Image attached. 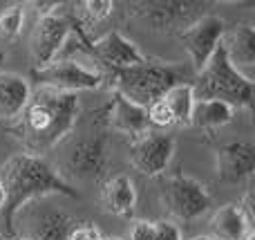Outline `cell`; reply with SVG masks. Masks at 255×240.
<instances>
[{
	"instance_id": "cell-1",
	"label": "cell",
	"mask_w": 255,
	"mask_h": 240,
	"mask_svg": "<svg viewBox=\"0 0 255 240\" xmlns=\"http://www.w3.org/2000/svg\"><path fill=\"white\" fill-rule=\"evenodd\" d=\"M81 117L79 94L58 92L38 85L31 90V99L18 119V137L27 155L43 157L76 128Z\"/></svg>"
},
{
	"instance_id": "cell-2",
	"label": "cell",
	"mask_w": 255,
	"mask_h": 240,
	"mask_svg": "<svg viewBox=\"0 0 255 240\" xmlns=\"http://www.w3.org/2000/svg\"><path fill=\"white\" fill-rule=\"evenodd\" d=\"M0 184L7 198L0 216L4 223V234L9 238L16 236V216L27 202L45 196L79 198V191L45 157L27 153H18L0 166Z\"/></svg>"
},
{
	"instance_id": "cell-3",
	"label": "cell",
	"mask_w": 255,
	"mask_h": 240,
	"mask_svg": "<svg viewBox=\"0 0 255 240\" xmlns=\"http://www.w3.org/2000/svg\"><path fill=\"white\" fill-rule=\"evenodd\" d=\"M193 70L184 63L145 56L139 65L112 72V90L124 94L128 101L148 108L150 103L163 99L168 90L181 83H193Z\"/></svg>"
},
{
	"instance_id": "cell-4",
	"label": "cell",
	"mask_w": 255,
	"mask_h": 240,
	"mask_svg": "<svg viewBox=\"0 0 255 240\" xmlns=\"http://www.w3.org/2000/svg\"><path fill=\"white\" fill-rule=\"evenodd\" d=\"M190 85L195 99H217L233 106L235 110H251L253 106V79H247L231 65L224 43L217 45L213 56L208 58L204 70L195 74Z\"/></svg>"
},
{
	"instance_id": "cell-5",
	"label": "cell",
	"mask_w": 255,
	"mask_h": 240,
	"mask_svg": "<svg viewBox=\"0 0 255 240\" xmlns=\"http://www.w3.org/2000/svg\"><path fill=\"white\" fill-rule=\"evenodd\" d=\"M63 7L65 4H61L49 16L38 18V22H36L34 38H31V65H34V70H43L49 63L56 61L72 36L79 38V45L88 40V36L83 34L79 25V18L74 20V16L70 11H63Z\"/></svg>"
},
{
	"instance_id": "cell-6",
	"label": "cell",
	"mask_w": 255,
	"mask_h": 240,
	"mask_svg": "<svg viewBox=\"0 0 255 240\" xmlns=\"http://www.w3.org/2000/svg\"><path fill=\"white\" fill-rule=\"evenodd\" d=\"M204 7L197 0H141L128 4V11L152 31L179 34L204 16Z\"/></svg>"
},
{
	"instance_id": "cell-7",
	"label": "cell",
	"mask_w": 255,
	"mask_h": 240,
	"mask_svg": "<svg viewBox=\"0 0 255 240\" xmlns=\"http://www.w3.org/2000/svg\"><path fill=\"white\" fill-rule=\"evenodd\" d=\"M161 205L170 216L188 223L211 207V193L199 180L188 175H170L161 184Z\"/></svg>"
},
{
	"instance_id": "cell-8",
	"label": "cell",
	"mask_w": 255,
	"mask_h": 240,
	"mask_svg": "<svg viewBox=\"0 0 255 240\" xmlns=\"http://www.w3.org/2000/svg\"><path fill=\"white\" fill-rule=\"evenodd\" d=\"M34 79L43 88H52L58 92H90V90H99L106 81L103 72L94 70V67L79 63L74 58H56L43 70H34Z\"/></svg>"
},
{
	"instance_id": "cell-9",
	"label": "cell",
	"mask_w": 255,
	"mask_h": 240,
	"mask_svg": "<svg viewBox=\"0 0 255 240\" xmlns=\"http://www.w3.org/2000/svg\"><path fill=\"white\" fill-rule=\"evenodd\" d=\"M226 34V22L224 18L213 16V13H204L202 18L188 25L184 31H179V40L184 43V49L188 52L190 58V70L193 74L204 70V65L208 63V58L213 56V52L217 49V45L222 43Z\"/></svg>"
},
{
	"instance_id": "cell-10",
	"label": "cell",
	"mask_w": 255,
	"mask_h": 240,
	"mask_svg": "<svg viewBox=\"0 0 255 240\" xmlns=\"http://www.w3.org/2000/svg\"><path fill=\"white\" fill-rule=\"evenodd\" d=\"M108 144H110V137H108V128L101 126L94 135L76 142L74 146L67 153V171L72 175H76L79 180H101L108 171V164H110V153H108Z\"/></svg>"
},
{
	"instance_id": "cell-11",
	"label": "cell",
	"mask_w": 255,
	"mask_h": 240,
	"mask_svg": "<svg viewBox=\"0 0 255 240\" xmlns=\"http://www.w3.org/2000/svg\"><path fill=\"white\" fill-rule=\"evenodd\" d=\"M175 137L159 130H148L145 135L132 139L130 162L141 175L157 178L163 175L175 155Z\"/></svg>"
},
{
	"instance_id": "cell-12",
	"label": "cell",
	"mask_w": 255,
	"mask_h": 240,
	"mask_svg": "<svg viewBox=\"0 0 255 240\" xmlns=\"http://www.w3.org/2000/svg\"><path fill=\"white\" fill-rule=\"evenodd\" d=\"M81 47H85L97 61H101L112 72L139 65L145 58V54L136 47V43L126 38L121 31H110L97 40H85V43H81Z\"/></svg>"
},
{
	"instance_id": "cell-13",
	"label": "cell",
	"mask_w": 255,
	"mask_h": 240,
	"mask_svg": "<svg viewBox=\"0 0 255 240\" xmlns=\"http://www.w3.org/2000/svg\"><path fill=\"white\" fill-rule=\"evenodd\" d=\"M99 115H101V121L106 124L108 130L124 133L132 139L141 137V135H145L150 130V121H148V115H145V108L128 101L124 94L115 92V90H112L110 101L99 110Z\"/></svg>"
},
{
	"instance_id": "cell-14",
	"label": "cell",
	"mask_w": 255,
	"mask_h": 240,
	"mask_svg": "<svg viewBox=\"0 0 255 240\" xmlns=\"http://www.w3.org/2000/svg\"><path fill=\"white\" fill-rule=\"evenodd\" d=\"M217 178L222 182L240 184L244 180L251 182L255 171V146L251 142H231L217 148Z\"/></svg>"
},
{
	"instance_id": "cell-15",
	"label": "cell",
	"mask_w": 255,
	"mask_h": 240,
	"mask_svg": "<svg viewBox=\"0 0 255 240\" xmlns=\"http://www.w3.org/2000/svg\"><path fill=\"white\" fill-rule=\"evenodd\" d=\"M226 49V56H229L231 65L244 74L247 79H253L251 70L255 67V29L249 22H242L238 25L233 31L224 34L222 38Z\"/></svg>"
},
{
	"instance_id": "cell-16",
	"label": "cell",
	"mask_w": 255,
	"mask_h": 240,
	"mask_svg": "<svg viewBox=\"0 0 255 240\" xmlns=\"http://www.w3.org/2000/svg\"><path fill=\"white\" fill-rule=\"evenodd\" d=\"M31 99V85L22 74L0 72V121L20 119Z\"/></svg>"
},
{
	"instance_id": "cell-17",
	"label": "cell",
	"mask_w": 255,
	"mask_h": 240,
	"mask_svg": "<svg viewBox=\"0 0 255 240\" xmlns=\"http://www.w3.org/2000/svg\"><path fill=\"white\" fill-rule=\"evenodd\" d=\"M101 205L117 218H130L136 209V189L128 175H112L101 187Z\"/></svg>"
},
{
	"instance_id": "cell-18",
	"label": "cell",
	"mask_w": 255,
	"mask_h": 240,
	"mask_svg": "<svg viewBox=\"0 0 255 240\" xmlns=\"http://www.w3.org/2000/svg\"><path fill=\"white\" fill-rule=\"evenodd\" d=\"M211 232H213L211 238L215 240H244L247 234L253 232V225L242 211V207L231 202V205L220 207L213 214Z\"/></svg>"
},
{
	"instance_id": "cell-19",
	"label": "cell",
	"mask_w": 255,
	"mask_h": 240,
	"mask_svg": "<svg viewBox=\"0 0 255 240\" xmlns=\"http://www.w3.org/2000/svg\"><path fill=\"white\" fill-rule=\"evenodd\" d=\"M235 119V108L217 99H195L190 126L199 130H215Z\"/></svg>"
},
{
	"instance_id": "cell-20",
	"label": "cell",
	"mask_w": 255,
	"mask_h": 240,
	"mask_svg": "<svg viewBox=\"0 0 255 240\" xmlns=\"http://www.w3.org/2000/svg\"><path fill=\"white\" fill-rule=\"evenodd\" d=\"M166 103L168 112L172 117L175 126H190V115H193V106H195V92L190 83H181L175 85L172 90H168L161 99Z\"/></svg>"
},
{
	"instance_id": "cell-21",
	"label": "cell",
	"mask_w": 255,
	"mask_h": 240,
	"mask_svg": "<svg viewBox=\"0 0 255 240\" xmlns=\"http://www.w3.org/2000/svg\"><path fill=\"white\" fill-rule=\"evenodd\" d=\"M74 225V220L65 214H49L40 220V227L31 240H67V234Z\"/></svg>"
},
{
	"instance_id": "cell-22",
	"label": "cell",
	"mask_w": 255,
	"mask_h": 240,
	"mask_svg": "<svg viewBox=\"0 0 255 240\" xmlns=\"http://www.w3.org/2000/svg\"><path fill=\"white\" fill-rule=\"evenodd\" d=\"M25 25V4H7L0 11V36L2 38H18Z\"/></svg>"
},
{
	"instance_id": "cell-23",
	"label": "cell",
	"mask_w": 255,
	"mask_h": 240,
	"mask_svg": "<svg viewBox=\"0 0 255 240\" xmlns=\"http://www.w3.org/2000/svg\"><path fill=\"white\" fill-rule=\"evenodd\" d=\"M83 11L90 22H101L108 16H112L115 2H110V0H88V2H83Z\"/></svg>"
},
{
	"instance_id": "cell-24",
	"label": "cell",
	"mask_w": 255,
	"mask_h": 240,
	"mask_svg": "<svg viewBox=\"0 0 255 240\" xmlns=\"http://www.w3.org/2000/svg\"><path fill=\"white\" fill-rule=\"evenodd\" d=\"M145 115H148L150 126H157V128H170V126H175L172 124L170 112H168L166 103H163L161 99L154 101V103H150V106L145 108Z\"/></svg>"
},
{
	"instance_id": "cell-25",
	"label": "cell",
	"mask_w": 255,
	"mask_h": 240,
	"mask_svg": "<svg viewBox=\"0 0 255 240\" xmlns=\"http://www.w3.org/2000/svg\"><path fill=\"white\" fill-rule=\"evenodd\" d=\"M101 232L90 223H76L67 234V240H101Z\"/></svg>"
},
{
	"instance_id": "cell-26",
	"label": "cell",
	"mask_w": 255,
	"mask_h": 240,
	"mask_svg": "<svg viewBox=\"0 0 255 240\" xmlns=\"http://www.w3.org/2000/svg\"><path fill=\"white\" fill-rule=\"evenodd\" d=\"M128 240H154V223L134 220L128 232Z\"/></svg>"
},
{
	"instance_id": "cell-27",
	"label": "cell",
	"mask_w": 255,
	"mask_h": 240,
	"mask_svg": "<svg viewBox=\"0 0 255 240\" xmlns=\"http://www.w3.org/2000/svg\"><path fill=\"white\" fill-rule=\"evenodd\" d=\"M154 240H184L181 232L170 220H157L154 223Z\"/></svg>"
},
{
	"instance_id": "cell-28",
	"label": "cell",
	"mask_w": 255,
	"mask_h": 240,
	"mask_svg": "<svg viewBox=\"0 0 255 240\" xmlns=\"http://www.w3.org/2000/svg\"><path fill=\"white\" fill-rule=\"evenodd\" d=\"M4 200H7V198H4V189H2V184H0V214H2V209H4Z\"/></svg>"
},
{
	"instance_id": "cell-29",
	"label": "cell",
	"mask_w": 255,
	"mask_h": 240,
	"mask_svg": "<svg viewBox=\"0 0 255 240\" xmlns=\"http://www.w3.org/2000/svg\"><path fill=\"white\" fill-rule=\"evenodd\" d=\"M7 61V52H4L2 47H0V67H2V63Z\"/></svg>"
},
{
	"instance_id": "cell-30",
	"label": "cell",
	"mask_w": 255,
	"mask_h": 240,
	"mask_svg": "<svg viewBox=\"0 0 255 240\" xmlns=\"http://www.w3.org/2000/svg\"><path fill=\"white\" fill-rule=\"evenodd\" d=\"M190 240H215V238H211V236H195V238H190Z\"/></svg>"
},
{
	"instance_id": "cell-31",
	"label": "cell",
	"mask_w": 255,
	"mask_h": 240,
	"mask_svg": "<svg viewBox=\"0 0 255 240\" xmlns=\"http://www.w3.org/2000/svg\"><path fill=\"white\" fill-rule=\"evenodd\" d=\"M101 240H126V238H119V236H103Z\"/></svg>"
},
{
	"instance_id": "cell-32",
	"label": "cell",
	"mask_w": 255,
	"mask_h": 240,
	"mask_svg": "<svg viewBox=\"0 0 255 240\" xmlns=\"http://www.w3.org/2000/svg\"><path fill=\"white\" fill-rule=\"evenodd\" d=\"M11 240H31V238H27V236H22V238H11Z\"/></svg>"
},
{
	"instance_id": "cell-33",
	"label": "cell",
	"mask_w": 255,
	"mask_h": 240,
	"mask_svg": "<svg viewBox=\"0 0 255 240\" xmlns=\"http://www.w3.org/2000/svg\"><path fill=\"white\" fill-rule=\"evenodd\" d=\"M0 240H2V238H0Z\"/></svg>"
}]
</instances>
